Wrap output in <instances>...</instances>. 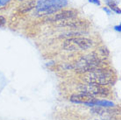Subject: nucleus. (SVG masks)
I'll return each instance as SVG.
<instances>
[{
    "label": "nucleus",
    "instance_id": "f257e3e1",
    "mask_svg": "<svg viewBox=\"0 0 121 120\" xmlns=\"http://www.w3.org/2000/svg\"><path fill=\"white\" fill-rule=\"evenodd\" d=\"M107 67L103 55H98L97 53H91L87 55H83L79 59L73 69L78 74H86L89 72H92L98 69H103Z\"/></svg>",
    "mask_w": 121,
    "mask_h": 120
},
{
    "label": "nucleus",
    "instance_id": "f03ea898",
    "mask_svg": "<svg viewBox=\"0 0 121 120\" xmlns=\"http://www.w3.org/2000/svg\"><path fill=\"white\" fill-rule=\"evenodd\" d=\"M82 80L87 83L97 84L101 86L112 85L115 81V75L107 68L98 69L92 72L83 74Z\"/></svg>",
    "mask_w": 121,
    "mask_h": 120
},
{
    "label": "nucleus",
    "instance_id": "7ed1b4c3",
    "mask_svg": "<svg viewBox=\"0 0 121 120\" xmlns=\"http://www.w3.org/2000/svg\"><path fill=\"white\" fill-rule=\"evenodd\" d=\"M68 5V0H39L35 5L37 16L53 15Z\"/></svg>",
    "mask_w": 121,
    "mask_h": 120
},
{
    "label": "nucleus",
    "instance_id": "20e7f679",
    "mask_svg": "<svg viewBox=\"0 0 121 120\" xmlns=\"http://www.w3.org/2000/svg\"><path fill=\"white\" fill-rule=\"evenodd\" d=\"M94 45V42L91 39L86 37H72L68 38L62 44V48L65 51L76 52L79 50H88Z\"/></svg>",
    "mask_w": 121,
    "mask_h": 120
},
{
    "label": "nucleus",
    "instance_id": "39448f33",
    "mask_svg": "<svg viewBox=\"0 0 121 120\" xmlns=\"http://www.w3.org/2000/svg\"><path fill=\"white\" fill-rule=\"evenodd\" d=\"M78 90L82 93L88 94L94 97H106L111 93V90L107 86H101L92 83H81L78 86Z\"/></svg>",
    "mask_w": 121,
    "mask_h": 120
},
{
    "label": "nucleus",
    "instance_id": "423d86ee",
    "mask_svg": "<svg viewBox=\"0 0 121 120\" xmlns=\"http://www.w3.org/2000/svg\"><path fill=\"white\" fill-rule=\"evenodd\" d=\"M55 26L57 27H66L71 30H84L90 26V23L87 20L78 18H67L63 20L55 22Z\"/></svg>",
    "mask_w": 121,
    "mask_h": 120
},
{
    "label": "nucleus",
    "instance_id": "0eeeda50",
    "mask_svg": "<svg viewBox=\"0 0 121 120\" xmlns=\"http://www.w3.org/2000/svg\"><path fill=\"white\" fill-rule=\"evenodd\" d=\"M78 15V12L76 10L69 9V10H62L60 12H56L53 15H50L48 18H46V21H49V22H56V21L63 20L67 18H76Z\"/></svg>",
    "mask_w": 121,
    "mask_h": 120
},
{
    "label": "nucleus",
    "instance_id": "6e6552de",
    "mask_svg": "<svg viewBox=\"0 0 121 120\" xmlns=\"http://www.w3.org/2000/svg\"><path fill=\"white\" fill-rule=\"evenodd\" d=\"M69 100L72 103H83L87 106H92V103L96 100V97L91 96L88 94L82 93L80 92L79 94H74L70 96Z\"/></svg>",
    "mask_w": 121,
    "mask_h": 120
},
{
    "label": "nucleus",
    "instance_id": "1a4fd4ad",
    "mask_svg": "<svg viewBox=\"0 0 121 120\" xmlns=\"http://www.w3.org/2000/svg\"><path fill=\"white\" fill-rule=\"evenodd\" d=\"M35 5H36V4H35L34 1H28V2L23 4L22 5L19 6L18 11L21 12V13H26V12H29L30 11L34 9Z\"/></svg>",
    "mask_w": 121,
    "mask_h": 120
},
{
    "label": "nucleus",
    "instance_id": "9d476101",
    "mask_svg": "<svg viewBox=\"0 0 121 120\" xmlns=\"http://www.w3.org/2000/svg\"><path fill=\"white\" fill-rule=\"evenodd\" d=\"M84 34L83 31L79 30H70L69 32H65L64 33H61L60 35V38H72V37H78Z\"/></svg>",
    "mask_w": 121,
    "mask_h": 120
},
{
    "label": "nucleus",
    "instance_id": "9b49d317",
    "mask_svg": "<svg viewBox=\"0 0 121 120\" xmlns=\"http://www.w3.org/2000/svg\"><path fill=\"white\" fill-rule=\"evenodd\" d=\"M92 106H99V107H112L114 103L106 100H97L96 99L92 103Z\"/></svg>",
    "mask_w": 121,
    "mask_h": 120
},
{
    "label": "nucleus",
    "instance_id": "f8f14e48",
    "mask_svg": "<svg viewBox=\"0 0 121 120\" xmlns=\"http://www.w3.org/2000/svg\"><path fill=\"white\" fill-rule=\"evenodd\" d=\"M106 4L108 5V7H109L110 9L112 10V11H114V12H116V13H118V14H120V9L118 8V4L113 1V0H107L106 1Z\"/></svg>",
    "mask_w": 121,
    "mask_h": 120
},
{
    "label": "nucleus",
    "instance_id": "ddd939ff",
    "mask_svg": "<svg viewBox=\"0 0 121 120\" xmlns=\"http://www.w3.org/2000/svg\"><path fill=\"white\" fill-rule=\"evenodd\" d=\"M6 24V18L4 16L0 15V26H4Z\"/></svg>",
    "mask_w": 121,
    "mask_h": 120
},
{
    "label": "nucleus",
    "instance_id": "4468645a",
    "mask_svg": "<svg viewBox=\"0 0 121 120\" xmlns=\"http://www.w3.org/2000/svg\"><path fill=\"white\" fill-rule=\"evenodd\" d=\"M10 1H11V0H0V7L6 5Z\"/></svg>",
    "mask_w": 121,
    "mask_h": 120
},
{
    "label": "nucleus",
    "instance_id": "2eb2a0df",
    "mask_svg": "<svg viewBox=\"0 0 121 120\" xmlns=\"http://www.w3.org/2000/svg\"><path fill=\"white\" fill-rule=\"evenodd\" d=\"M89 2L92 4H97V5H100V4H101L99 0H89Z\"/></svg>",
    "mask_w": 121,
    "mask_h": 120
},
{
    "label": "nucleus",
    "instance_id": "dca6fc26",
    "mask_svg": "<svg viewBox=\"0 0 121 120\" xmlns=\"http://www.w3.org/2000/svg\"><path fill=\"white\" fill-rule=\"evenodd\" d=\"M103 10H104V11H105V12H107V14H109V15H110V14H111V11H110L109 9H107L106 7H104Z\"/></svg>",
    "mask_w": 121,
    "mask_h": 120
},
{
    "label": "nucleus",
    "instance_id": "f3484780",
    "mask_svg": "<svg viewBox=\"0 0 121 120\" xmlns=\"http://www.w3.org/2000/svg\"><path fill=\"white\" fill-rule=\"evenodd\" d=\"M120 27H121V26L120 25H118V26H115V30H117V31H118V32H120Z\"/></svg>",
    "mask_w": 121,
    "mask_h": 120
},
{
    "label": "nucleus",
    "instance_id": "a211bd4d",
    "mask_svg": "<svg viewBox=\"0 0 121 120\" xmlns=\"http://www.w3.org/2000/svg\"><path fill=\"white\" fill-rule=\"evenodd\" d=\"M89 120H99V119H89ZM102 120H108V119H102Z\"/></svg>",
    "mask_w": 121,
    "mask_h": 120
},
{
    "label": "nucleus",
    "instance_id": "6ab92c4d",
    "mask_svg": "<svg viewBox=\"0 0 121 120\" xmlns=\"http://www.w3.org/2000/svg\"><path fill=\"white\" fill-rule=\"evenodd\" d=\"M18 1H25V0H18Z\"/></svg>",
    "mask_w": 121,
    "mask_h": 120
}]
</instances>
